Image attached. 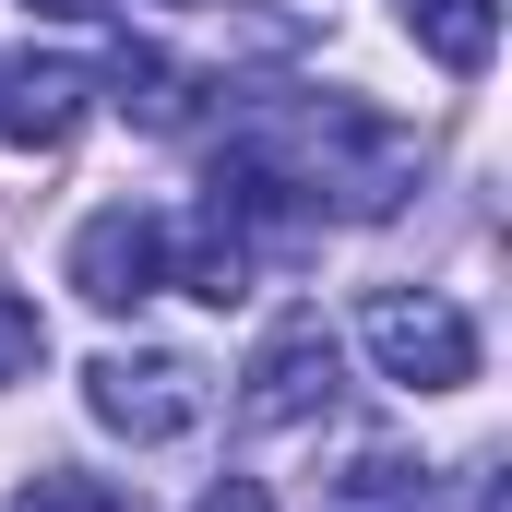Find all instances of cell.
Returning a JSON list of instances; mask_svg holds the SVG:
<instances>
[{"instance_id": "obj_10", "label": "cell", "mask_w": 512, "mask_h": 512, "mask_svg": "<svg viewBox=\"0 0 512 512\" xmlns=\"http://www.w3.org/2000/svg\"><path fill=\"white\" fill-rule=\"evenodd\" d=\"M36 370H48V322H36V298H12V286H0V393L36 382Z\"/></svg>"}, {"instance_id": "obj_11", "label": "cell", "mask_w": 512, "mask_h": 512, "mask_svg": "<svg viewBox=\"0 0 512 512\" xmlns=\"http://www.w3.org/2000/svg\"><path fill=\"white\" fill-rule=\"evenodd\" d=\"M346 489H358V501H417L429 477H417L405 453H358V465H346Z\"/></svg>"}, {"instance_id": "obj_2", "label": "cell", "mask_w": 512, "mask_h": 512, "mask_svg": "<svg viewBox=\"0 0 512 512\" xmlns=\"http://www.w3.org/2000/svg\"><path fill=\"white\" fill-rule=\"evenodd\" d=\"M84 405H96V429H120V441H191V429L215 417V370H203V358H167V346H108V358L84 370Z\"/></svg>"}, {"instance_id": "obj_8", "label": "cell", "mask_w": 512, "mask_h": 512, "mask_svg": "<svg viewBox=\"0 0 512 512\" xmlns=\"http://www.w3.org/2000/svg\"><path fill=\"white\" fill-rule=\"evenodd\" d=\"M96 84H108V96H120L143 131H167V120H179V60H155V48H120Z\"/></svg>"}, {"instance_id": "obj_5", "label": "cell", "mask_w": 512, "mask_h": 512, "mask_svg": "<svg viewBox=\"0 0 512 512\" xmlns=\"http://www.w3.org/2000/svg\"><path fill=\"white\" fill-rule=\"evenodd\" d=\"M84 108H96V72L84 60H0V143L60 155L84 131Z\"/></svg>"}, {"instance_id": "obj_9", "label": "cell", "mask_w": 512, "mask_h": 512, "mask_svg": "<svg viewBox=\"0 0 512 512\" xmlns=\"http://www.w3.org/2000/svg\"><path fill=\"white\" fill-rule=\"evenodd\" d=\"M12 512H143V501H131V489H108V477L48 465V477H24V489H12Z\"/></svg>"}, {"instance_id": "obj_1", "label": "cell", "mask_w": 512, "mask_h": 512, "mask_svg": "<svg viewBox=\"0 0 512 512\" xmlns=\"http://www.w3.org/2000/svg\"><path fill=\"white\" fill-rule=\"evenodd\" d=\"M358 346H370V370L405 382V393H465L477 382V322H465L441 286H370Z\"/></svg>"}, {"instance_id": "obj_3", "label": "cell", "mask_w": 512, "mask_h": 512, "mask_svg": "<svg viewBox=\"0 0 512 512\" xmlns=\"http://www.w3.org/2000/svg\"><path fill=\"white\" fill-rule=\"evenodd\" d=\"M334 382H346L334 322H322V310H286L251 346V370H239V417H251V429H310V417L334 405Z\"/></svg>"}, {"instance_id": "obj_7", "label": "cell", "mask_w": 512, "mask_h": 512, "mask_svg": "<svg viewBox=\"0 0 512 512\" xmlns=\"http://www.w3.org/2000/svg\"><path fill=\"white\" fill-rule=\"evenodd\" d=\"M405 24H417V48L441 72H489L501 60V0H405Z\"/></svg>"}, {"instance_id": "obj_12", "label": "cell", "mask_w": 512, "mask_h": 512, "mask_svg": "<svg viewBox=\"0 0 512 512\" xmlns=\"http://www.w3.org/2000/svg\"><path fill=\"white\" fill-rule=\"evenodd\" d=\"M191 512H274V489H262V477H215Z\"/></svg>"}, {"instance_id": "obj_13", "label": "cell", "mask_w": 512, "mask_h": 512, "mask_svg": "<svg viewBox=\"0 0 512 512\" xmlns=\"http://www.w3.org/2000/svg\"><path fill=\"white\" fill-rule=\"evenodd\" d=\"M24 12H60V24H96L108 0H24Z\"/></svg>"}, {"instance_id": "obj_6", "label": "cell", "mask_w": 512, "mask_h": 512, "mask_svg": "<svg viewBox=\"0 0 512 512\" xmlns=\"http://www.w3.org/2000/svg\"><path fill=\"white\" fill-rule=\"evenodd\" d=\"M251 227H227V215H203V227H167V286H191V298H215V310H239L251 298Z\"/></svg>"}, {"instance_id": "obj_4", "label": "cell", "mask_w": 512, "mask_h": 512, "mask_svg": "<svg viewBox=\"0 0 512 512\" xmlns=\"http://www.w3.org/2000/svg\"><path fill=\"white\" fill-rule=\"evenodd\" d=\"M60 274H72V298H84V310H143V298L167 286V215H143V203L84 215Z\"/></svg>"}]
</instances>
